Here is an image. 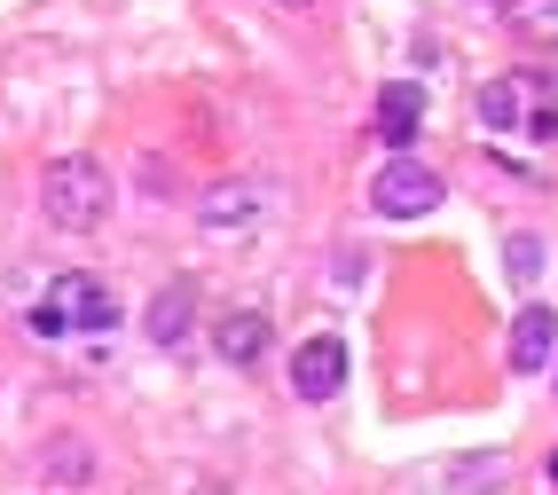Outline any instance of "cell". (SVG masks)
Here are the masks:
<instances>
[{
	"mask_svg": "<svg viewBox=\"0 0 558 495\" xmlns=\"http://www.w3.org/2000/svg\"><path fill=\"white\" fill-rule=\"evenodd\" d=\"M558 362V315L550 307H519L511 315V370L519 377H543Z\"/></svg>",
	"mask_w": 558,
	"mask_h": 495,
	"instance_id": "obj_5",
	"label": "cell"
},
{
	"mask_svg": "<svg viewBox=\"0 0 558 495\" xmlns=\"http://www.w3.org/2000/svg\"><path fill=\"white\" fill-rule=\"evenodd\" d=\"M417 134H425V87L393 80V87L378 95V142H386V149H409Z\"/></svg>",
	"mask_w": 558,
	"mask_h": 495,
	"instance_id": "obj_6",
	"label": "cell"
},
{
	"mask_svg": "<svg viewBox=\"0 0 558 495\" xmlns=\"http://www.w3.org/2000/svg\"><path fill=\"white\" fill-rule=\"evenodd\" d=\"M511 32H519V40L558 48V0H511Z\"/></svg>",
	"mask_w": 558,
	"mask_h": 495,
	"instance_id": "obj_12",
	"label": "cell"
},
{
	"mask_svg": "<svg viewBox=\"0 0 558 495\" xmlns=\"http://www.w3.org/2000/svg\"><path fill=\"white\" fill-rule=\"evenodd\" d=\"M543 259H550V252H543V237H511V244H504L511 283H535V276H543Z\"/></svg>",
	"mask_w": 558,
	"mask_h": 495,
	"instance_id": "obj_13",
	"label": "cell"
},
{
	"mask_svg": "<svg viewBox=\"0 0 558 495\" xmlns=\"http://www.w3.org/2000/svg\"><path fill=\"white\" fill-rule=\"evenodd\" d=\"M449 189H440V173L433 166H417V158H393L378 181H369V205H378L386 220H425Z\"/></svg>",
	"mask_w": 558,
	"mask_h": 495,
	"instance_id": "obj_3",
	"label": "cell"
},
{
	"mask_svg": "<svg viewBox=\"0 0 558 495\" xmlns=\"http://www.w3.org/2000/svg\"><path fill=\"white\" fill-rule=\"evenodd\" d=\"M527 142H558V102H543V110H527V126H519Z\"/></svg>",
	"mask_w": 558,
	"mask_h": 495,
	"instance_id": "obj_15",
	"label": "cell"
},
{
	"mask_svg": "<svg viewBox=\"0 0 558 495\" xmlns=\"http://www.w3.org/2000/svg\"><path fill=\"white\" fill-rule=\"evenodd\" d=\"M480 126H488V134H519V126H527V110H519V87H511V80L480 87Z\"/></svg>",
	"mask_w": 558,
	"mask_h": 495,
	"instance_id": "obj_11",
	"label": "cell"
},
{
	"mask_svg": "<svg viewBox=\"0 0 558 495\" xmlns=\"http://www.w3.org/2000/svg\"><path fill=\"white\" fill-rule=\"evenodd\" d=\"M102 323H119V299H110L95 276H56L48 291H40V307H32V330L40 338H71V330H102Z\"/></svg>",
	"mask_w": 558,
	"mask_h": 495,
	"instance_id": "obj_2",
	"label": "cell"
},
{
	"mask_svg": "<svg viewBox=\"0 0 558 495\" xmlns=\"http://www.w3.org/2000/svg\"><path fill=\"white\" fill-rule=\"evenodd\" d=\"M213 347H220V362H236V370H252L259 354H268V315H252V307H236V315H220V330H213Z\"/></svg>",
	"mask_w": 558,
	"mask_h": 495,
	"instance_id": "obj_8",
	"label": "cell"
},
{
	"mask_svg": "<svg viewBox=\"0 0 558 495\" xmlns=\"http://www.w3.org/2000/svg\"><path fill=\"white\" fill-rule=\"evenodd\" d=\"M339 386H347V347L323 330V338H307V347L291 354V394H300V401H330Z\"/></svg>",
	"mask_w": 558,
	"mask_h": 495,
	"instance_id": "obj_4",
	"label": "cell"
},
{
	"mask_svg": "<svg viewBox=\"0 0 558 495\" xmlns=\"http://www.w3.org/2000/svg\"><path fill=\"white\" fill-rule=\"evenodd\" d=\"M550 377H558V362H550Z\"/></svg>",
	"mask_w": 558,
	"mask_h": 495,
	"instance_id": "obj_18",
	"label": "cell"
},
{
	"mask_svg": "<svg viewBox=\"0 0 558 495\" xmlns=\"http://www.w3.org/2000/svg\"><path fill=\"white\" fill-rule=\"evenodd\" d=\"M40 480H48V487H87V480H95V456H87V440H48V456H40Z\"/></svg>",
	"mask_w": 558,
	"mask_h": 495,
	"instance_id": "obj_10",
	"label": "cell"
},
{
	"mask_svg": "<svg viewBox=\"0 0 558 495\" xmlns=\"http://www.w3.org/2000/svg\"><path fill=\"white\" fill-rule=\"evenodd\" d=\"M197 220H205V237H244V228L259 220V205H252V189H213V197L197 205Z\"/></svg>",
	"mask_w": 558,
	"mask_h": 495,
	"instance_id": "obj_9",
	"label": "cell"
},
{
	"mask_svg": "<svg viewBox=\"0 0 558 495\" xmlns=\"http://www.w3.org/2000/svg\"><path fill=\"white\" fill-rule=\"evenodd\" d=\"M276 9H315V0H276Z\"/></svg>",
	"mask_w": 558,
	"mask_h": 495,
	"instance_id": "obj_16",
	"label": "cell"
},
{
	"mask_svg": "<svg viewBox=\"0 0 558 495\" xmlns=\"http://www.w3.org/2000/svg\"><path fill=\"white\" fill-rule=\"evenodd\" d=\"M190 330H197V283H166L150 299V338L158 347H190Z\"/></svg>",
	"mask_w": 558,
	"mask_h": 495,
	"instance_id": "obj_7",
	"label": "cell"
},
{
	"mask_svg": "<svg viewBox=\"0 0 558 495\" xmlns=\"http://www.w3.org/2000/svg\"><path fill=\"white\" fill-rule=\"evenodd\" d=\"M40 205L56 228H102L110 220V173L95 158H56L40 173Z\"/></svg>",
	"mask_w": 558,
	"mask_h": 495,
	"instance_id": "obj_1",
	"label": "cell"
},
{
	"mask_svg": "<svg viewBox=\"0 0 558 495\" xmlns=\"http://www.w3.org/2000/svg\"><path fill=\"white\" fill-rule=\"evenodd\" d=\"M480 480H504V456H472V464H457V487H480Z\"/></svg>",
	"mask_w": 558,
	"mask_h": 495,
	"instance_id": "obj_14",
	"label": "cell"
},
{
	"mask_svg": "<svg viewBox=\"0 0 558 495\" xmlns=\"http://www.w3.org/2000/svg\"><path fill=\"white\" fill-rule=\"evenodd\" d=\"M550 480H558V448H550Z\"/></svg>",
	"mask_w": 558,
	"mask_h": 495,
	"instance_id": "obj_17",
	"label": "cell"
}]
</instances>
